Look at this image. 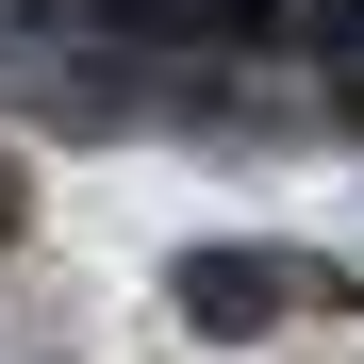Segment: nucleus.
I'll use <instances>...</instances> for the list:
<instances>
[{
  "instance_id": "2",
  "label": "nucleus",
  "mask_w": 364,
  "mask_h": 364,
  "mask_svg": "<svg viewBox=\"0 0 364 364\" xmlns=\"http://www.w3.org/2000/svg\"><path fill=\"white\" fill-rule=\"evenodd\" d=\"M116 33H199V50H232V33H282V0H100Z\"/></svg>"
},
{
  "instance_id": "1",
  "label": "nucleus",
  "mask_w": 364,
  "mask_h": 364,
  "mask_svg": "<svg viewBox=\"0 0 364 364\" xmlns=\"http://www.w3.org/2000/svg\"><path fill=\"white\" fill-rule=\"evenodd\" d=\"M182 315H199V331H265V315H282V265H249V249H199V265H182Z\"/></svg>"
},
{
  "instance_id": "3",
  "label": "nucleus",
  "mask_w": 364,
  "mask_h": 364,
  "mask_svg": "<svg viewBox=\"0 0 364 364\" xmlns=\"http://www.w3.org/2000/svg\"><path fill=\"white\" fill-rule=\"evenodd\" d=\"M315 17H331V33H364V0H315Z\"/></svg>"
}]
</instances>
